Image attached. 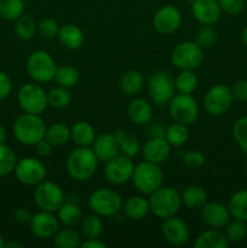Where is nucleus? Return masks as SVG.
<instances>
[{
	"mask_svg": "<svg viewBox=\"0 0 247 248\" xmlns=\"http://www.w3.org/2000/svg\"><path fill=\"white\" fill-rule=\"evenodd\" d=\"M98 162L91 147H77L68 155L67 171L74 181H89L96 173Z\"/></svg>",
	"mask_w": 247,
	"mask_h": 248,
	"instance_id": "1",
	"label": "nucleus"
},
{
	"mask_svg": "<svg viewBox=\"0 0 247 248\" xmlns=\"http://www.w3.org/2000/svg\"><path fill=\"white\" fill-rule=\"evenodd\" d=\"M46 124L39 114L24 113L15 120L14 136L21 144L34 147L39 140L45 138Z\"/></svg>",
	"mask_w": 247,
	"mask_h": 248,
	"instance_id": "2",
	"label": "nucleus"
},
{
	"mask_svg": "<svg viewBox=\"0 0 247 248\" xmlns=\"http://www.w3.org/2000/svg\"><path fill=\"white\" fill-rule=\"evenodd\" d=\"M150 212L160 219L173 217L182 207V198L178 190L171 186H160L150 194Z\"/></svg>",
	"mask_w": 247,
	"mask_h": 248,
	"instance_id": "3",
	"label": "nucleus"
},
{
	"mask_svg": "<svg viewBox=\"0 0 247 248\" xmlns=\"http://www.w3.org/2000/svg\"><path fill=\"white\" fill-rule=\"evenodd\" d=\"M131 182L138 193L142 195H150L162 186L164 172L160 165L144 160L135 166Z\"/></svg>",
	"mask_w": 247,
	"mask_h": 248,
	"instance_id": "4",
	"label": "nucleus"
},
{
	"mask_svg": "<svg viewBox=\"0 0 247 248\" xmlns=\"http://www.w3.org/2000/svg\"><path fill=\"white\" fill-rule=\"evenodd\" d=\"M57 68L52 56L45 50L33 51L27 60V73L38 84L52 81Z\"/></svg>",
	"mask_w": 247,
	"mask_h": 248,
	"instance_id": "5",
	"label": "nucleus"
},
{
	"mask_svg": "<svg viewBox=\"0 0 247 248\" xmlns=\"http://www.w3.org/2000/svg\"><path fill=\"white\" fill-rule=\"evenodd\" d=\"M123 199L118 191L110 188H98L89 198V207L99 217H114L123 207Z\"/></svg>",
	"mask_w": 247,
	"mask_h": 248,
	"instance_id": "6",
	"label": "nucleus"
},
{
	"mask_svg": "<svg viewBox=\"0 0 247 248\" xmlns=\"http://www.w3.org/2000/svg\"><path fill=\"white\" fill-rule=\"evenodd\" d=\"M171 61L179 70H195L203 62V48L195 41H183L174 46Z\"/></svg>",
	"mask_w": 247,
	"mask_h": 248,
	"instance_id": "7",
	"label": "nucleus"
},
{
	"mask_svg": "<svg viewBox=\"0 0 247 248\" xmlns=\"http://www.w3.org/2000/svg\"><path fill=\"white\" fill-rule=\"evenodd\" d=\"M17 101L24 113L40 115L48 107L47 92L35 81L24 84L19 89Z\"/></svg>",
	"mask_w": 247,
	"mask_h": 248,
	"instance_id": "8",
	"label": "nucleus"
},
{
	"mask_svg": "<svg viewBox=\"0 0 247 248\" xmlns=\"http://www.w3.org/2000/svg\"><path fill=\"white\" fill-rule=\"evenodd\" d=\"M148 93L153 103L162 107L170 103L176 94V84L170 74L165 72H155L148 78Z\"/></svg>",
	"mask_w": 247,
	"mask_h": 248,
	"instance_id": "9",
	"label": "nucleus"
},
{
	"mask_svg": "<svg viewBox=\"0 0 247 248\" xmlns=\"http://www.w3.org/2000/svg\"><path fill=\"white\" fill-rule=\"evenodd\" d=\"M34 201L41 211L56 213L65 202V196L62 188L55 182L43 181L35 186Z\"/></svg>",
	"mask_w": 247,
	"mask_h": 248,
	"instance_id": "10",
	"label": "nucleus"
},
{
	"mask_svg": "<svg viewBox=\"0 0 247 248\" xmlns=\"http://www.w3.org/2000/svg\"><path fill=\"white\" fill-rule=\"evenodd\" d=\"M170 115L174 123L191 125L199 116V104L191 94H174L170 101Z\"/></svg>",
	"mask_w": 247,
	"mask_h": 248,
	"instance_id": "11",
	"label": "nucleus"
},
{
	"mask_svg": "<svg viewBox=\"0 0 247 248\" xmlns=\"http://www.w3.org/2000/svg\"><path fill=\"white\" fill-rule=\"evenodd\" d=\"M234 96L232 89L224 84H217L211 87L203 98V108L212 116H219L227 113L232 106Z\"/></svg>",
	"mask_w": 247,
	"mask_h": 248,
	"instance_id": "12",
	"label": "nucleus"
},
{
	"mask_svg": "<svg viewBox=\"0 0 247 248\" xmlns=\"http://www.w3.org/2000/svg\"><path fill=\"white\" fill-rule=\"evenodd\" d=\"M133 169H135V165H133L132 157L119 153L118 155L106 162L104 177L107 182L113 186H123L131 181Z\"/></svg>",
	"mask_w": 247,
	"mask_h": 248,
	"instance_id": "13",
	"label": "nucleus"
},
{
	"mask_svg": "<svg viewBox=\"0 0 247 248\" xmlns=\"http://www.w3.org/2000/svg\"><path fill=\"white\" fill-rule=\"evenodd\" d=\"M17 181L24 186H35L46 179V166L36 157H23L17 161L14 171Z\"/></svg>",
	"mask_w": 247,
	"mask_h": 248,
	"instance_id": "14",
	"label": "nucleus"
},
{
	"mask_svg": "<svg viewBox=\"0 0 247 248\" xmlns=\"http://www.w3.org/2000/svg\"><path fill=\"white\" fill-rule=\"evenodd\" d=\"M181 10L174 5H164L155 12L153 17V27L157 33L162 35H169L178 31L182 26Z\"/></svg>",
	"mask_w": 247,
	"mask_h": 248,
	"instance_id": "15",
	"label": "nucleus"
},
{
	"mask_svg": "<svg viewBox=\"0 0 247 248\" xmlns=\"http://www.w3.org/2000/svg\"><path fill=\"white\" fill-rule=\"evenodd\" d=\"M29 225L31 234L39 239H52L60 230V220L55 213L41 210L40 212L33 215Z\"/></svg>",
	"mask_w": 247,
	"mask_h": 248,
	"instance_id": "16",
	"label": "nucleus"
},
{
	"mask_svg": "<svg viewBox=\"0 0 247 248\" xmlns=\"http://www.w3.org/2000/svg\"><path fill=\"white\" fill-rule=\"evenodd\" d=\"M161 234L164 239L173 246H183L190 239L188 225L176 216L164 219L161 224Z\"/></svg>",
	"mask_w": 247,
	"mask_h": 248,
	"instance_id": "17",
	"label": "nucleus"
},
{
	"mask_svg": "<svg viewBox=\"0 0 247 248\" xmlns=\"http://www.w3.org/2000/svg\"><path fill=\"white\" fill-rule=\"evenodd\" d=\"M191 12L196 21L202 26H213L219 21L222 15L217 0H193Z\"/></svg>",
	"mask_w": 247,
	"mask_h": 248,
	"instance_id": "18",
	"label": "nucleus"
},
{
	"mask_svg": "<svg viewBox=\"0 0 247 248\" xmlns=\"http://www.w3.org/2000/svg\"><path fill=\"white\" fill-rule=\"evenodd\" d=\"M201 218L207 227L212 229H220L230 222L232 215L228 206L219 202H206L201 207Z\"/></svg>",
	"mask_w": 247,
	"mask_h": 248,
	"instance_id": "19",
	"label": "nucleus"
},
{
	"mask_svg": "<svg viewBox=\"0 0 247 248\" xmlns=\"http://www.w3.org/2000/svg\"><path fill=\"white\" fill-rule=\"evenodd\" d=\"M143 160L161 165L167 160L171 153V144L165 137H150L140 149Z\"/></svg>",
	"mask_w": 247,
	"mask_h": 248,
	"instance_id": "20",
	"label": "nucleus"
},
{
	"mask_svg": "<svg viewBox=\"0 0 247 248\" xmlns=\"http://www.w3.org/2000/svg\"><path fill=\"white\" fill-rule=\"evenodd\" d=\"M94 155L97 156L99 162L106 164L108 160L119 154L118 140H116L114 133H102V135L96 136L93 143L91 145Z\"/></svg>",
	"mask_w": 247,
	"mask_h": 248,
	"instance_id": "21",
	"label": "nucleus"
},
{
	"mask_svg": "<svg viewBox=\"0 0 247 248\" xmlns=\"http://www.w3.org/2000/svg\"><path fill=\"white\" fill-rule=\"evenodd\" d=\"M128 119L136 125H148L153 119V106L149 101L136 97L128 103Z\"/></svg>",
	"mask_w": 247,
	"mask_h": 248,
	"instance_id": "22",
	"label": "nucleus"
},
{
	"mask_svg": "<svg viewBox=\"0 0 247 248\" xmlns=\"http://www.w3.org/2000/svg\"><path fill=\"white\" fill-rule=\"evenodd\" d=\"M121 211L127 219L140 220L150 212L149 200L142 195L130 196L123 202Z\"/></svg>",
	"mask_w": 247,
	"mask_h": 248,
	"instance_id": "23",
	"label": "nucleus"
},
{
	"mask_svg": "<svg viewBox=\"0 0 247 248\" xmlns=\"http://www.w3.org/2000/svg\"><path fill=\"white\" fill-rule=\"evenodd\" d=\"M57 39L68 50H79L85 41V34L77 24L67 23L60 27Z\"/></svg>",
	"mask_w": 247,
	"mask_h": 248,
	"instance_id": "24",
	"label": "nucleus"
},
{
	"mask_svg": "<svg viewBox=\"0 0 247 248\" xmlns=\"http://www.w3.org/2000/svg\"><path fill=\"white\" fill-rule=\"evenodd\" d=\"M120 91L125 96L133 97L139 93L144 87V78L143 74L138 70H127L124 73L119 81Z\"/></svg>",
	"mask_w": 247,
	"mask_h": 248,
	"instance_id": "25",
	"label": "nucleus"
},
{
	"mask_svg": "<svg viewBox=\"0 0 247 248\" xmlns=\"http://www.w3.org/2000/svg\"><path fill=\"white\" fill-rule=\"evenodd\" d=\"M96 138L93 126L87 121H77L70 127V140L77 147H91Z\"/></svg>",
	"mask_w": 247,
	"mask_h": 248,
	"instance_id": "26",
	"label": "nucleus"
},
{
	"mask_svg": "<svg viewBox=\"0 0 247 248\" xmlns=\"http://www.w3.org/2000/svg\"><path fill=\"white\" fill-rule=\"evenodd\" d=\"M194 246L195 248H227L229 241L225 234L211 228L210 230H205L198 235Z\"/></svg>",
	"mask_w": 247,
	"mask_h": 248,
	"instance_id": "27",
	"label": "nucleus"
},
{
	"mask_svg": "<svg viewBox=\"0 0 247 248\" xmlns=\"http://www.w3.org/2000/svg\"><path fill=\"white\" fill-rule=\"evenodd\" d=\"M182 205L189 210H199L207 202V193L202 186H189L181 194Z\"/></svg>",
	"mask_w": 247,
	"mask_h": 248,
	"instance_id": "28",
	"label": "nucleus"
},
{
	"mask_svg": "<svg viewBox=\"0 0 247 248\" xmlns=\"http://www.w3.org/2000/svg\"><path fill=\"white\" fill-rule=\"evenodd\" d=\"M116 140H118L119 153L126 155V156L135 157L139 154L140 152V143L138 138L135 136L130 135L124 130H116L114 132Z\"/></svg>",
	"mask_w": 247,
	"mask_h": 248,
	"instance_id": "29",
	"label": "nucleus"
},
{
	"mask_svg": "<svg viewBox=\"0 0 247 248\" xmlns=\"http://www.w3.org/2000/svg\"><path fill=\"white\" fill-rule=\"evenodd\" d=\"M228 208L234 219L247 222V189H240L232 194L228 202Z\"/></svg>",
	"mask_w": 247,
	"mask_h": 248,
	"instance_id": "30",
	"label": "nucleus"
},
{
	"mask_svg": "<svg viewBox=\"0 0 247 248\" xmlns=\"http://www.w3.org/2000/svg\"><path fill=\"white\" fill-rule=\"evenodd\" d=\"M45 140L53 147H62L70 140V127L63 123H55L46 128Z\"/></svg>",
	"mask_w": 247,
	"mask_h": 248,
	"instance_id": "31",
	"label": "nucleus"
},
{
	"mask_svg": "<svg viewBox=\"0 0 247 248\" xmlns=\"http://www.w3.org/2000/svg\"><path fill=\"white\" fill-rule=\"evenodd\" d=\"M57 218L61 224L73 228L81 222V208L74 202H64L57 211Z\"/></svg>",
	"mask_w": 247,
	"mask_h": 248,
	"instance_id": "32",
	"label": "nucleus"
},
{
	"mask_svg": "<svg viewBox=\"0 0 247 248\" xmlns=\"http://www.w3.org/2000/svg\"><path fill=\"white\" fill-rule=\"evenodd\" d=\"M53 245L58 248H77L81 246V236L72 227L60 229L52 237Z\"/></svg>",
	"mask_w": 247,
	"mask_h": 248,
	"instance_id": "33",
	"label": "nucleus"
},
{
	"mask_svg": "<svg viewBox=\"0 0 247 248\" xmlns=\"http://www.w3.org/2000/svg\"><path fill=\"white\" fill-rule=\"evenodd\" d=\"M38 31V24L35 19L31 15L23 14L21 17L16 19L15 23V33L17 38L23 41H28L34 38V35Z\"/></svg>",
	"mask_w": 247,
	"mask_h": 248,
	"instance_id": "34",
	"label": "nucleus"
},
{
	"mask_svg": "<svg viewBox=\"0 0 247 248\" xmlns=\"http://www.w3.org/2000/svg\"><path fill=\"white\" fill-rule=\"evenodd\" d=\"M80 229H81V234L86 239H98L103 234V220L96 213L86 216L80 222Z\"/></svg>",
	"mask_w": 247,
	"mask_h": 248,
	"instance_id": "35",
	"label": "nucleus"
},
{
	"mask_svg": "<svg viewBox=\"0 0 247 248\" xmlns=\"http://www.w3.org/2000/svg\"><path fill=\"white\" fill-rule=\"evenodd\" d=\"M80 79V73L73 65H62L58 67L56 70L53 81L57 86L65 87V89H72L77 84Z\"/></svg>",
	"mask_w": 247,
	"mask_h": 248,
	"instance_id": "36",
	"label": "nucleus"
},
{
	"mask_svg": "<svg viewBox=\"0 0 247 248\" xmlns=\"http://www.w3.org/2000/svg\"><path fill=\"white\" fill-rule=\"evenodd\" d=\"M189 128L186 125L173 123L166 127L165 138L171 144V147H182L189 140Z\"/></svg>",
	"mask_w": 247,
	"mask_h": 248,
	"instance_id": "37",
	"label": "nucleus"
},
{
	"mask_svg": "<svg viewBox=\"0 0 247 248\" xmlns=\"http://www.w3.org/2000/svg\"><path fill=\"white\" fill-rule=\"evenodd\" d=\"M174 84L179 93L191 94L198 87L199 78L195 70H181L174 79Z\"/></svg>",
	"mask_w": 247,
	"mask_h": 248,
	"instance_id": "38",
	"label": "nucleus"
},
{
	"mask_svg": "<svg viewBox=\"0 0 247 248\" xmlns=\"http://www.w3.org/2000/svg\"><path fill=\"white\" fill-rule=\"evenodd\" d=\"M23 0H0V18L16 21L24 14Z\"/></svg>",
	"mask_w": 247,
	"mask_h": 248,
	"instance_id": "39",
	"label": "nucleus"
},
{
	"mask_svg": "<svg viewBox=\"0 0 247 248\" xmlns=\"http://www.w3.org/2000/svg\"><path fill=\"white\" fill-rule=\"evenodd\" d=\"M72 101V94L69 89L62 86H56L47 92L48 106L55 109H63L69 106Z\"/></svg>",
	"mask_w": 247,
	"mask_h": 248,
	"instance_id": "40",
	"label": "nucleus"
},
{
	"mask_svg": "<svg viewBox=\"0 0 247 248\" xmlns=\"http://www.w3.org/2000/svg\"><path fill=\"white\" fill-rule=\"evenodd\" d=\"M17 164V157L14 150L6 145L0 144V177L14 173Z\"/></svg>",
	"mask_w": 247,
	"mask_h": 248,
	"instance_id": "41",
	"label": "nucleus"
},
{
	"mask_svg": "<svg viewBox=\"0 0 247 248\" xmlns=\"http://www.w3.org/2000/svg\"><path fill=\"white\" fill-rule=\"evenodd\" d=\"M225 236H227L229 244H239L244 241L247 236V228L245 222L239 219L230 220L225 225Z\"/></svg>",
	"mask_w": 247,
	"mask_h": 248,
	"instance_id": "42",
	"label": "nucleus"
},
{
	"mask_svg": "<svg viewBox=\"0 0 247 248\" xmlns=\"http://www.w3.org/2000/svg\"><path fill=\"white\" fill-rule=\"evenodd\" d=\"M232 136L240 149L247 155V116H242L235 121L232 126Z\"/></svg>",
	"mask_w": 247,
	"mask_h": 248,
	"instance_id": "43",
	"label": "nucleus"
},
{
	"mask_svg": "<svg viewBox=\"0 0 247 248\" xmlns=\"http://www.w3.org/2000/svg\"><path fill=\"white\" fill-rule=\"evenodd\" d=\"M217 40V31L212 26H202L195 33V41L201 48H208L215 45Z\"/></svg>",
	"mask_w": 247,
	"mask_h": 248,
	"instance_id": "44",
	"label": "nucleus"
},
{
	"mask_svg": "<svg viewBox=\"0 0 247 248\" xmlns=\"http://www.w3.org/2000/svg\"><path fill=\"white\" fill-rule=\"evenodd\" d=\"M177 156L182 160V162H183L186 167H189V169L191 170L200 169V167H202L206 162L205 155L201 152H198V150L188 153L177 152Z\"/></svg>",
	"mask_w": 247,
	"mask_h": 248,
	"instance_id": "45",
	"label": "nucleus"
},
{
	"mask_svg": "<svg viewBox=\"0 0 247 248\" xmlns=\"http://www.w3.org/2000/svg\"><path fill=\"white\" fill-rule=\"evenodd\" d=\"M60 27L61 26L58 24V22L56 19L46 17V18H43L38 23V33L40 34V36H43L45 39L57 38Z\"/></svg>",
	"mask_w": 247,
	"mask_h": 248,
	"instance_id": "46",
	"label": "nucleus"
},
{
	"mask_svg": "<svg viewBox=\"0 0 247 248\" xmlns=\"http://www.w3.org/2000/svg\"><path fill=\"white\" fill-rule=\"evenodd\" d=\"M220 10L229 16H236L242 12L245 7V0H217Z\"/></svg>",
	"mask_w": 247,
	"mask_h": 248,
	"instance_id": "47",
	"label": "nucleus"
},
{
	"mask_svg": "<svg viewBox=\"0 0 247 248\" xmlns=\"http://www.w3.org/2000/svg\"><path fill=\"white\" fill-rule=\"evenodd\" d=\"M230 89H232L234 99L239 102L247 101V80H237Z\"/></svg>",
	"mask_w": 247,
	"mask_h": 248,
	"instance_id": "48",
	"label": "nucleus"
},
{
	"mask_svg": "<svg viewBox=\"0 0 247 248\" xmlns=\"http://www.w3.org/2000/svg\"><path fill=\"white\" fill-rule=\"evenodd\" d=\"M12 91V81L9 75L0 72V101L5 99Z\"/></svg>",
	"mask_w": 247,
	"mask_h": 248,
	"instance_id": "49",
	"label": "nucleus"
},
{
	"mask_svg": "<svg viewBox=\"0 0 247 248\" xmlns=\"http://www.w3.org/2000/svg\"><path fill=\"white\" fill-rule=\"evenodd\" d=\"M31 217H33V215L26 207H18L14 212V219L18 224H27V223L31 222Z\"/></svg>",
	"mask_w": 247,
	"mask_h": 248,
	"instance_id": "50",
	"label": "nucleus"
},
{
	"mask_svg": "<svg viewBox=\"0 0 247 248\" xmlns=\"http://www.w3.org/2000/svg\"><path fill=\"white\" fill-rule=\"evenodd\" d=\"M35 150L38 153L39 156H43V157H47L52 154V149H53V145L51 143H48L47 140L44 138V140H39L35 145Z\"/></svg>",
	"mask_w": 247,
	"mask_h": 248,
	"instance_id": "51",
	"label": "nucleus"
},
{
	"mask_svg": "<svg viewBox=\"0 0 247 248\" xmlns=\"http://www.w3.org/2000/svg\"><path fill=\"white\" fill-rule=\"evenodd\" d=\"M82 248H107L108 245L106 244L104 241L98 239H86L84 242H81V246Z\"/></svg>",
	"mask_w": 247,
	"mask_h": 248,
	"instance_id": "52",
	"label": "nucleus"
},
{
	"mask_svg": "<svg viewBox=\"0 0 247 248\" xmlns=\"http://www.w3.org/2000/svg\"><path fill=\"white\" fill-rule=\"evenodd\" d=\"M150 137H165L166 128L161 124H153L149 128Z\"/></svg>",
	"mask_w": 247,
	"mask_h": 248,
	"instance_id": "53",
	"label": "nucleus"
},
{
	"mask_svg": "<svg viewBox=\"0 0 247 248\" xmlns=\"http://www.w3.org/2000/svg\"><path fill=\"white\" fill-rule=\"evenodd\" d=\"M6 138H7L6 130H5V128L0 125V144H4L5 140H6Z\"/></svg>",
	"mask_w": 247,
	"mask_h": 248,
	"instance_id": "54",
	"label": "nucleus"
},
{
	"mask_svg": "<svg viewBox=\"0 0 247 248\" xmlns=\"http://www.w3.org/2000/svg\"><path fill=\"white\" fill-rule=\"evenodd\" d=\"M4 247H6V248H23V245L19 244V242H16V241H11V242H9V244L5 245Z\"/></svg>",
	"mask_w": 247,
	"mask_h": 248,
	"instance_id": "55",
	"label": "nucleus"
},
{
	"mask_svg": "<svg viewBox=\"0 0 247 248\" xmlns=\"http://www.w3.org/2000/svg\"><path fill=\"white\" fill-rule=\"evenodd\" d=\"M241 40H242V43H244V45L247 46V26L245 27L244 31H242V33H241Z\"/></svg>",
	"mask_w": 247,
	"mask_h": 248,
	"instance_id": "56",
	"label": "nucleus"
},
{
	"mask_svg": "<svg viewBox=\"0 0 247 248\" xmlns=\"http://www.w3.org/2000/svg\"><path fill=\"white\" fill-rule=\"evenodd\" d=\"M5 246V244H4V239H2L1 236H0V248H2Z\"/></svg>",
	"mask_w": 247,
	"mask_h": 248,
	"instance_id": "57",
	"label": "nucleus"
}]
</instances>
